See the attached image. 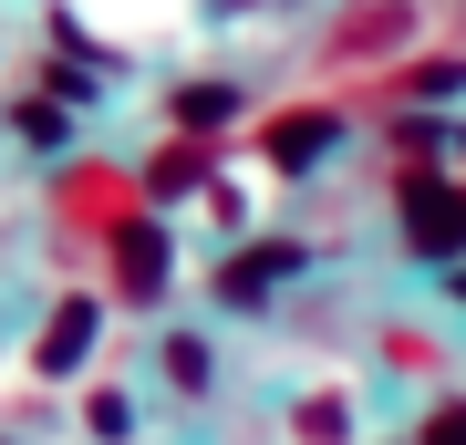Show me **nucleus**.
Returning <instances> with one entry per match:
<instances>
[{"mask_svg": "<svg viewBox=\"0 0 466 445\" xmlns=\"http://www.w3.org/2000/svg\"><path fill=\"white\" fill-rule=\"evenodd\" d=\"M290 269H300V238H259V248H238V259L218 269V300H228V311H259L269 280H290Z\"/></svg>", "mask_w": 466, "mask_h": 445, "instance_id": "nucleus-2", "label": "nucleus"}, {"mask_svg": "<svg viewBox=\"0 0 466 445\" xmlns=\"http://www.w3.org/2000/svg\"><path fill=\"white\" fill-rule=\"evenodd\" d=\"M404 83H415V104H425V94H456V83H466V63H456V52H446V63H415V73H404Z\"/></svg>", "mask_w": 466, "mask_h": 445, "instance_id": "nucleus-10", "label": "nucleus"}, {"mask_svg": "<svg viewBox=\"0 0 466 445\" xmlns=\"http://www.w3.org/2000/svg\"><path fill=\"white\" fill-rule=\"evenodd\" d=\"M156 363H167L177 394H198V383H208V342H198V331H167V352H156Z\"/></svg>", "mask_w": 466, "mask_h": 445, "instance_id": "nucleus-8", "label": "nucleus"}, {"mask_svg": "<svg viewBox=\"0 0 466 445\" xmlns=\"http://www.w3.org/2000/svg\"><path fill=\"white\" fill-rule=\"evenodd\" d=\"M404 248L415 259H466V187L404 177Z\"/></svg>", "mask_w": 466, "mask_h": 445, "instance_id": "nucleus-1", "label": "nucleus"}, {"mask_svg": "<svg viewBox=\"0 0 466 445\" xmlns=\"http://www.w3.org/2000/svg\"><path fill=\"white\" fill-rule=\"evenodd\" d=\"M84 425H94V435H104V445H115V435H125V425H135V414H125V394H94V414H84Z\"/></svg>", "mask_w": 466, "mask_h": 445, "instance_id": "nucleus-13", "label": "nucleus"}, {"mask_svg": "<svg viewBox=\"0 0 466 445\" xmlns=\"http://www.w3.org/2000/svg\"><path fill=\"white\" fill-rule=\"evenodd\" d=\"M300 435H311V445H342V435H352L342 394H311V404H300Z\"/></svg>", "mask_w": 466, "mask_h": 445, "instance_id": "nucleus-9", "label": "nucleus"}, {"mask_svg": "<svg viewBox=\"0 0 466 445\" xmlns=\"http://www.w3.org/2000/svg\"><path fill=\"white\" fill-rule=\"evenodd\" d=\"M332 146H342V115H321V104H300V115L269 125V166H280V177H311Z\"/></svg>", "mask_w": 466, "mask_h": 445, "instance_id": "nucleus-4", "label": "nucleus"}, {"mask_svg": "<svg viewBox=\"0 0 466 445\" xmlns=\"http://www.w3.org/2000/svg\"><path fill=\"white\" fill-rule=\"evenodd\" d=\"M228 115H238V94H228V83H187V94H177V135H218Z\"/></svg>", "mask_w": 466, "mask_h": 445, "instance_id": "nucleus-7", "label": "nucleus"}, {"mask_svg": "<svg viewBox=\"0 0 466 445\" xmlns=\"http://www.w3.org/2000/svg\"><path fill=\"white\" fill-rule=\"evenodd\" d=\"M21 135L32 146H63V104H21Z\"/></svg>", "mask_w": 466, "mask_h": 445, "instance_id": "nucleus-12", "label": "nucleus"}, {"mask_svg": "<svg viewBox=\"0 0 466 445\" xmlns=\"http://www.w3.org/2000/svg\"><path fill=\"white\" fill-rule=\"evenodd\" d=\"M415 445H466V404H435V414H425V435H415Z\"/></svg>", "mask_w": 466, "mask_h": 445, "instance_id": "nucleus-11", "label": "nucleus"}, {"mask_svg": "<svg viewBox=\"0 0 466 445\" xmlns=\"http://www.w3.org/2000/svg\"><path fill=\"white\" fill-rule=\"evenodd\" d=\"M94 331H104V311H94V290H73V300H52V321H42V352H32V363H42V373H84V352H94Z\"/></svg>", "mask_w": 466, "mask_h": 445, "instance_id": "nucleus-3", "label": "nucleus"}, {"mask_svg": "<svg viewBox=\"0 0 466 445\" xmlns=\"http://www.w3.org/2000/svg\"><path fill=\"white\" fill-rule=\"evenodd\" d=\"M198 187H208V156L198 146H167V156L146 166V197H198Z\"/></svg>", "mask_w": 466, "mask_h": 445, "instance_id": "nucleus-6", "label": "nucleus"}, {"mask_svg": "<svg viewBox=\"0 0 466 445\" xmlns=\"http://www.w3.org/2000/svg\"><path fill=\"white\" fill-rule=\"evenodd\" d=\"M456 300H466V269H456Z\"/></svg>", "mask_w": 466, "mask_h": 445, "instance_id": "nucleus-14", "label": "nucleus"}, {"mask_svg": "<svg viewBox=\"0 0 466 445\" xmlns=\"http://www.w3.org/2000/svg\"><path fill=\"white\" fill-rule=\"evenodd\" d=\"M115 280H125V300L167 290V228H156V217H125L115 228Z\"/></svg>", "mask_w": 466, "mask_h": 445, "instance_id": "nucleus-5", "label": "nucleus"}]
</instances>
